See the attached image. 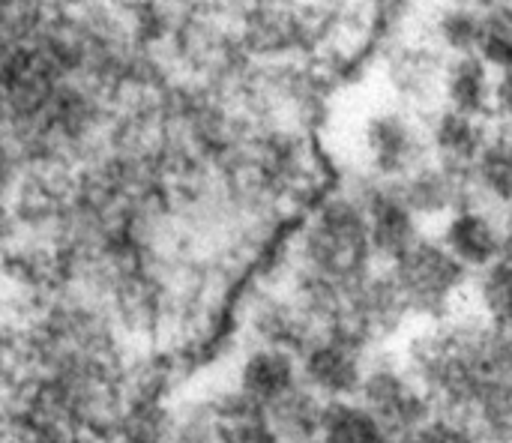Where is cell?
I'll return each mask as SVG.
<instances>
[{
    "mask_svg": "<svg viewBox=\"0 0 512 443\" xmlns=\"http://www.w3.org/2000/svg\"><path fill=\"white\" fill-rule=\"evenodd\" d=\"M507 333L492 330L471 309L444 321L420 324L399 342L402 363L426 387L441 417L459 420L504 372ZM512 384V381H510Z\"/></svg>",
    "mask_w": 512,
    "mask_h": 443,
    "instance_id": "obj_1",
    "label": "cell"
},
{
    "mask_svg": "<svg viewBox=\"0 0 512 443\" xmlns=\"http://www.w3.org/2000/svg\"><path fill=\"white\" fill-rule=\"evenodd\" d=\"M375 270L363 207L354 195L330 198L300 237V273L351 288Z\"/></svg>",
    "mask_w": 512,
    "mask_h": 443,
    "instance_id": "obj_2",
    "label": "cell"
},
{
    "mask_svg": "<svg viewBox=\"0 0 512 443\" xmlns=\"http://www.w3.org/2000/svg\"><path fill=\"white\" fill-rule=\"evenodd\" d=\"M396 279L414 324H435L465 309L471 279L438 237H420L396 264L387 267Z\"/></svg>",
    "mask_w": 512,
    "mask_h": 443,
    "instance_id": "obj_3",
    "label": "cell"
},
{
    "mask_svg": "<svg viewBox=\"0 0 512 443\" xmlns=\"http://www.w3.org/2000/svg\"><path fill=\"white\" fill-rule=\"evenodd\" d=\"M357 402L381 423V429L396 443H405L423 429L438 411L426 387L402 363L399 351H375L366 366Z\"/></svg>",
    "mask_w": 512,
    "mask_h": 443,
    "instance_id": "obj_4",
    "label": "cell"
},
{
    "mask_svg": "<svg viewBox=\"0 0 512 443\" xmlns=\"http://www.w3.org/2000/svg\"><path fill=\"white\" fill-rule=\"evenodd\" d=\"M363 159L369 180L399 183L432 159L426 129L399 108H381L363 123Z\"/></svg>",
    "mask_w": 512,
    "mask_h": 443,
    "instance_id": "obj_5",
    "label": "cell"
},
{
    "mask_svg": "<svg viewBox=\"0 0 512 443\" xmlns=\"http://www.w3.org/2000/svg\"><path fill=\"white\" fill-rule=\"evenodd\" d=\"M372 354L375 351H369L363 342H357L348 333H333V330L318 333L297 354L300 384L312 390L321 402L357 399Z\"/></svg>",
    "mask_w": 512,
    "mask_h": 443,
    "instance_id": "obj_6",
    "label": "cell"
},
{
    "mask_svg": "<svg viewBox=\"0 0 512 443\" xmlns=\"http://www.w3.org/2000/svg\"><path fill=\"white\" fill-rule=\"evenodd\" d=\"M354 198L363 207L375 261L390 267L423 237V222L411 213L393 183L366 180V186Z\"/></svg>",
    "mask_w": 512,
    "mask_h": 443,
    "instance_id": "obj_7",
    "label": "cell"
},
{
    "mask_svg": "<svg viewBox=\"0 0 512 443\" xmlns=\"http://www.w3.org/2000/svg\"><path fill=\"white\" fill-rule=\"evenodd\" d=\"M393 186L420 222H426V219L444 222L450 213H456L468 204H480L471 171H459V168L441 165L435 159H429L426 165H420L414 174H408L405 180H399Z\"/></svg>",
    "mask_w": 512,
    "mask_h": 443,
    "instance_id": "obj_8",
    "label": "cell"
},
{
    "mask_svg": "<svg viewBox=\"0 0 512 443\" xmlns=\"http://www.w3.org/2000/svg\"><path fill=\"white\" fill-rule=\"evenodd\" d=\"M438 243L468 273H480L501 261V219L483 204H468L441 222Z\"/></svg>",
    "mask_w": 512,
    "mask_h": 443,
    "instance_id": "obj_9",
    "label": "cell"
},
{
    "mask_svg": "<svg viewBox=\"0 0 512 443\" xmlns=\"http://www.w3.org/2000/svg\"><path fill=\"white\" fill-rule=\"evenodd\" d=\"M300 387V363L291 351L252 345L234 375V390L261 408H270L282 396Z\"/></svg>",
    "mask_w": 512,
    "mask_h": 443,
    "instance_id": "obj_10",
    "label": "cell"
},
{
    "mask_svg": "<svg viewBox=\"0 0 512 443\" xmlns=\"http://www.w3.org/2000/svg\"><path fill=\"white\" fill-rule=\"evenodd\" d=\"M426 135H429V150H432L435 162L459 168V171H471L474 162L480 159L492 129L486 126V120L465 117L459 111L444 108L435 114Z\"/></svg>",
    "mask_w": 512,
    "mask_h": 443,
    "instance_id": "obj_11",
    "label": "cell"
},
{
    "mask_svg": "<svg viewBox=\"0 0 512 443\" xmlns=\"http://www.w3.org/2000/svg\"><path fill=\"white\" fill-rule=\"evenodd\" d=\"M441 93H444L450 111L486 120V117H492L495 72L480 54H459L444 66Z\"/></svg>",
    "mask_w": 512,
    "mask_h": 443,
    "instance_id": "obj_12",
    "label": "cell"
},
{
    "mask_svg": "<svg viewBox=\"0 0 512 443\" xmlns=\"http://www.w3.org/2000/svg\"><path fill=\"white\" fill-rule=\"evenodd\" d=\"M216 443H279V438L270 429L267 411L237 393L234 387L219 396V402L210 411Z\"/></svg>",
    "mask_w": 512,
    "mask_h": 443,
    "instance_id": "obj_13",
    "label": "cell"
},
{
    "mask_svg": "<svg viewBox=\"0 0 512 443\" xmlns=\"http://www.w3.org/2000/svg\"><path fill=\"white\" fill-rule=\"evenodd\" d=\"M474 189L480 204H495L504 207L507 213L512 210V132L498 129L489 135L480 159L471 168Z\"/></svg>",
    "mask_w": 512,
    "mask_h": 443,
    "instance_id": "obj_14",
    "label": "cell"
},
{
    "mask_svg": "<svg viewBox=\"0 0 512 443\" xmlns=\"http://www.w3.org/2000/svg\"><path fill=\"white\" fill-rule=\"evenodd\" d=\"M264 411L279 443H318L324 402L303 384Z\"/></svg>",
    "mask_w": 512,
    "mask_h": 443,
    "instance_id": "obj_15",
    "label": "cell"
},
{
    "mask_svg": "<svg viewBox=\"0 0 512 443\" xmlns=\"http://www.w3.org/2000/svg\"><path fill=\"white\" fill-rule=\"evenodd\" d=\"M468 303L471 312L492 330L512 336V264L495 261L492 267L474 273Z\"/></svg>",
    "mask_w": 512,
    "mask_h": 443,
    "instance_id": "obj_16",
    "label": "cell"
},
{
    "mask_svg": "<svg viewBox=\"0 0 512 443\" xmlns=\"http://www.w3.org/2000/svg\"><path fill=\"white\" fill-rule=\"evenodd\" d=\"M318 443H396L381 423L357 402H324Z\"/></svg>",
    "mask_w": 512,
    "mask_h": 443,
    "instance_id": "obj_17",
    "label": "cell"
},
{
    "mask_svg": "<svg viewBox=\"0 0 512 443\" xmlns=\"http://www.w3.org/2000/svg\"><path fill=\"white\" fill-rule=\"evenodd\" d=\"M477 54L492 66V72H512V0L483 9Z\"/></svg>",
    "mask_w": 512,
    "mask_h": 443,
    "instance_id": "obj_18",
    "label": "cell"
},
{
    "mask_svg": "<svg viewBox=\"0 0 512 443\" xmlns=\"http://www.w3.org/2000/svg\"><path fill=\"white\" fill-rule=\"evenodd\" d=\"M480 21H483V12H477L471 6H453L450 12L441 15L438 36L453 51V57H459V54H477V45H480Z\"/></svg>",
    "mask_w": 512,
    "mask_h": 443,
    "instance_id": "obj_19",
    "label": "cell"
},
{
    "mask_svg": "<svg viewBox=\"0 0 512 443\" xmlns=\"http://www.w3.org/2000/svg\"><path fill=\"white\" fill-rule=\"evenodd\" d=\"M405 443H480L462 423L435 414L423 429H417Z\"/></svg>",
    "mask_w": 512,
    "mask_h": 443,
    "instance_id": "obj_20",
    "label": "cell"
},
{
    "mask_svg": "<svg viewBox=\"0 0 512 443\" xmlns=\"http://www.w3.org/2000/svg\"><path fill=\"white\" fill-rule=\"evenodd\" d=\"M501 261L512 264V210L501 219Z\"/></svg>",
    "mask_w": 512,
    "mask_h": 443,
    "instance_id": "obj_21",
    "label": "cell"
},
{
    "mask_svg": "<svg viewBox=\"0 0 512 443\" xmlns=\"http://www.w3.org/2000/svg\"><path fill=\"white\" fill-rule=\"evenodd\" d=\"M504 0H459V6H471V9H492Z\"/></svg>",
    "mask_w": 512,
    "mask_h": 443,
    "instance_id": "obj_22",
    "label": "cell"
}]
</instances>
